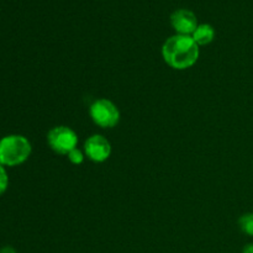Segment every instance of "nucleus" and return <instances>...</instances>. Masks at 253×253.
Returning <instances> with one entry per match:
<instances>
[{"label":"nucleus","mask_w":253,"mask_h":253,"mask_svg":"<svg viewBox=\"0 0 253 253\" xmlns=\"http://www.w3.org/2000/svg\"><path fill=\"white\" fill-rule=\"evenodd\" d=\"M31 142L25 136L12 133L0 140V163L4 167H16L30 158Z\"/></svg>","instance_id":"2"},{"label":"nucleus","mask_w":253,"mask_h":253,"mask_svg":"<svg viewBox=\"0 0 253 253\" xmlns=\"http://www.w3.org/2000/svg\"><path fill=\"white\" fill-rule=\"evenodd\" d=\"M200 48L192 36L173 35L168 37L162 46L163 61L173 69L184 71L197 63Z\"/></svg>","instance_id":"1"},{"label":"nucleus","mask_w":253,"mask_h":253,"mask_svg":"<svg viewBox=\"0 0 253 253\" xmlns=\"http://www.w3.org/2000/svg\"><path fill=\"white\" fill-rule=\"evenodd\" d=\"M47 143L53 152L67 156L72 150L77 148L78 135L68 126H54L47 133Z\"/></svg>","instance_id":"4"},{"label":"nucleus","mask_w":253,"mask_h":253,"mask_svg":"<svg viewBox=\"0 0 253 253\" xmlns=\"http://www.w3.org/2000/svg\"><path fill=\"white\" fill-rule=\"evenodd\" d=\"M198 46H207L215 39V29L210 24H199L192 35Z\"/></svg>","instance_id":"7"},{"label":"nucleus","mask_w":253,"mask_h":253,"mask_svg":"<svg viewBox=\"0 0 253 253\" xmlns=\"http://www.w3.org/2000/svg\"><path fill=\"white\" fill-rule=\"evenodd\" d=\"M0 253H16V250L10 246H5L0 250Z\"/></svg>","instance_id":"11"},{"label":"nucleus","mask_w":253,"mask_h":253,"mask_svg":"<svg viewBox=\"0 0 253 253\" xmlns=\"http://www.w3.org/2000/svg\"><path fill=\"white\" fill-rule=\"evenodd\" d=\"M84 153L95 163H103L111 156V143L103 135H91L84 143Z\"/></svg>","instance_id":"5"},{"label":"nucleus","mask_w":253,"mask_h":253,"mask_svg":"<svg viewBox=\"0 0 253 253\" xmlns=\"http://www.w3.org/2000/svg\"><path fill=\"white\" fill-rule=\"evenodd\" d=\"M242 253H253V244H249L244 247Z\"/></svg>","instance_id":"12"},{"label":"nucleus","mask_w":253,"mask_h":253,"mask_svg":"<svg viewBox=\"0 0 253 253\" xmlns=\"http://www.w3.org/2000/svg\"><path fill=\"white\" fill-rule=\"evenodd\" d=\"M67 156H68V160L71 161L72 165L76 166L82 165L84 162V158H85V153L79 150V148H74Z\"/></svg>","instance_id":"9"},{"label":"nucleus","mask_w":253,"mask_h":253,"mask_svg":"<svg viewBox=\"0 0 253 253\" xmlns=\"http://www.w3.org/2000/svg\"><path fill=\"white\" fill-rule=\"evenodd\" d=\"M91 120L101 128H113L120 121V110L109 99H98L89 109Z\"/></svg>","instance_id":"3"},{"label":"nucleus","mask_w":253,"mask_h":253,"mask_svg":"<svg viewBox=\"0 0 253 253\" xmlns=\"http://www.w3.org/2000/svg\"><path fill=\"white\" fill-rule=\"evenodd\" d=\"M239 226L244 234L253 237V212L242 215L239 219Z\"/></svg>","instance_id":"8"},{"label":"nucleus","mask_w":253,"mask_h":253,"mask_svg":"<svg viewBox=\"0 0 253 253\" xmlns=\"http://www.w3.org/2000/svg\"><path fill=\"white\" fill-rule=\"evenodd\" d=\"M7 187H9V175L6 168L0 163V197L6 192Z\"/></svg>","instance_id":"10"},{"label":"nucleus","mask_w":253,"mask_h":253,"mask_svg":"<svg viewBox=\"0 0 253 253\" xmlns=\"http://www.w3.org/2000/svg\"><path fill=\"white\" fill-rule=\"evenodd\" d=\"M170 25L178 35L192 36L199 22H198L197 15L192 10L178 9L170 15Z\"/></svg>","instance_id":"6"}]
</instances>
